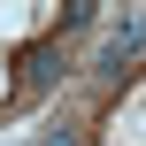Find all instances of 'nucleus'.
<instances>
[{"label":"nucleus","mask_w":146,"mask_h":146,"mask_svg":"<svg viewBox=\"0 0 146 146\" xmlns=\"http://www.w3.org/2000/svg\"><path fill=\"white\" fill-rule=\"evenodd\" d=\"M38 146H85V131H77V123H46V139Z\"/></svg>","instance_id":"7ed1b4c3"},{"label":"nucleus","mask_w":146,"mask_h":146,"mask_svg":"<svg viewBox=\"0 0 146 146\" xmlns=\"http://www.w3.org/2000/svg\"><path fill=\"white\" fill-rule=\"evenodd\" d=\"M146 62V23L131 15V23H108L100 31V46H92V69L100 77H123V69H139Z\"/></svg>","instance_id":"f257e3e1"},{"label":"nucleus","mask_w":146,"mask_h":146,"mask_svg":"<svg viewBox=\"0 0 146 146\" xmlns=\"http://www.w3.org/2000/svg\"><path fill=\"white\" fill-rule=\"evenodd\" d=\"M23 77H31V85H54V77H62V46H38V54H31V69H23Z\"/></svg>","instance_id":"f03ea898"}]
</instances>
